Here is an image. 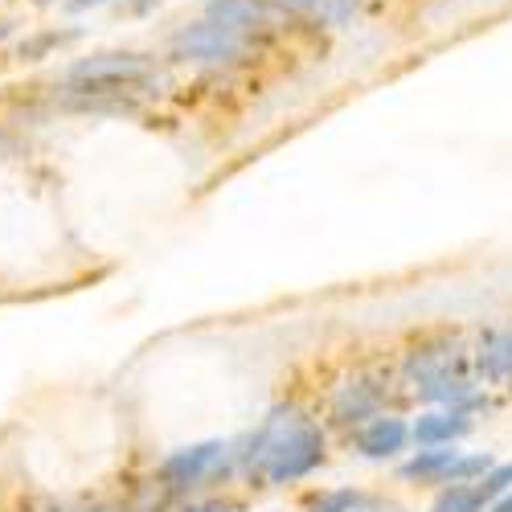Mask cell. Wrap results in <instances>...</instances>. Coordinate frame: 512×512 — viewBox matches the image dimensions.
I'll use <instances>...</instances> for the list:
<instances>
[{
    "mask_svg": "<svg viewBox=\"0 0 512 512\" xmlns=\"http://www.w3.org/2000/svg\"><path fill=\"white\" fill-rule=\"evenodd\" d=\"M91 512H107V508H91Z\"/></svg>",
    "mask_w": 512,
    "mask_h": 512,
    "instance_id": "cell-17",
    "label": "cell"
},
{
    "mask_svg": "<svg viewBox=\"0 0 512 512\" xmlns=\"http://www.w3.org/2000/svg\"><path fill=\"white\" fill-rule=\"evenodd\" d=\"M463 431H467V418L459 410H447V414H422L410 435L422 447H439V443H455Z\"/></svg>",
    "mask_w": 512,
    "mask_h": 512,
    "instance_id": "cell-8",
    "label": "cell"
},
{
    "mask_svg": "<svg viewBox=\"0 0 512 512\" xmlns=\"http://www.w3.org/2000/svg\"><path fill=\"white\" fill-rule=\"evenodd\" d=\"M459 451L451 443H439V447H426L418 451L406 467H402V476L406 480H431V484H447L451 480V467H455Z\"/></svg>",
    "mask_w": 512,
    "mask_h": 512,
    "instance_id": "cell-7",
    "label": "cell"
},
{
    "mask_svg": "<svg viewBox=\"0 0 512 512\" xmlns=\"http://www.w3.org/2000/svg\"><path fill=\"white\" fill-rule=\"evenodd\" d=\"M480 365L488 377H512V332H492L484 340Z\"/></svg>",
    "mask_w": 512,
    "mask_h": 512,
    "instance_id": "cell-11",
    "label": "cell"
},
{
    "mask_svg": "<svg viewBox=\"0 0 512 512\" xmlns=\"http://www.w3.org/2000/svg\"><path fill=\"white\" fill-rule=\"evenodd\" d=\"M222 455H226V447L222 443H197V447H185V451H177V455H168L164 459V480H168V488H193V484H201L213 467L222 463Z\"/></svg>",
    "mask_w": 512,
    "mask_h": 512,
    "instance_id": "cell-4",
    "label": "cell"
},
{
    "mask_svg": "<svg viewBox=\"0 0 512 512\" xmlns=\"http://www.w3.org/2000/svg\"><path fill=\"white\" fill-rule=\"evenodd\" d=\"M377 406H381V390H373V386H365V381H357V386L340 390L332 414H336V422H361V418H373Z\"/></svg>",
    "mask_w": 512,
    "mask_h": 512,
    "instance_id": "cell-9",
    "label": "cell"
},
{
    "mask_svg": "<svg viewBox=\"0 0 512 512\" xmlns=\"http://www.w3.org/2000/svg\"><path fill=\"white\" fill-rule=\"evenodd\" d=\"M250 447H254L250 463L259 467L271 484H295L324 463L320 426L312 418H304L300 410H275Z\"/></svg>",
    "mask_w": 512,
    "mask_h": 512,
    "instance_id": "cell-1",
    "label": "cell"
},
{
    "mask_svg": "<svg viewBox=\"0 0 512 512\" xmlns=\"http://www.w3.org/2000/svg\"><path fill=\"white\" fill-rule=\"evenodd\" d=\"M62 33H37V37H29V41H21V58L25 62H41V58H46V50H54V46H62Z\"/></svg>",
    "mask_w": 512,
    "mask_h": 512,
    "instance_id": "cell-12",
    "label": "cell"
},
{
    "mask_svg": "<svg viewBox=\"0 0 512 512\" xmlns=\"http://www.w3.org/2000/svg\"><path fill=\"white\" fill-rule=\"evenodd\" d=\"M357 508V496L353 492H332V496H324L312 512H353Z\"/></svg>",
    "mask_w": 512,
    "mask_h": 512,
    "instance_id": "cell-13",
    "label": "cell"
},
{
    "mask_svg": "<svg viewBox=\"0 0 512 512\" xmlns=\"http://www.w3.org/2000/svg\"><path fill=\"white\" fill-rule=\"evenodd\" d=\"M406 439H410V431H406L402 418H373L365 431L357 435V447H361L365 459H386V455L402 451Z\"/></svg>",
    "mask_w": 512,
    "mask_h": 512,
    "instance_id": "cell-5",
    "label": "cell"
},
{
    "mask_svg": "<svg viewBox=\"0 0 512 512\" xmlns=\"http://www.w3.org/2000/svg\"><path fill=\"white\" fill-rule=\"evenodd\" d=\"M99 5H107V0H70L74 13H87V9H99Z\"/></svg>",
    "mask_w": 512,
    "mask_h": 512,
    "instance_id": "cell-14",
    "label": "cell"
},
{
    "mask_svg": "<svg viewBox=\"0 0 512 512\" xmlns=\"http://www.w3.org/2000/svg\"><path fill=\"white\" fill-rule=\"evenodd\" d=\"M488 512H512V496H504V500H500V504H492Z\"/></svg>",
    "mask_w": 512,
    "mask_h": 512,
    "instance_id": "cell-15",
    "label": "cell"
},
{
    "mask_svg": "<svg viewBox=\"0 0 512 512\" xmlns=\"http://www.w3.org/2000/svg\"><path fill=\"white\" fill-rule=\"evenodd\" d=\"M279 5L316 21V25H345L357 9V0H279Z\"/></svg>",
    "mask_w": 512,
    "mask_h": 512,
    "instance_id": "cell-10",
    "label": "cell"
},
{
    "mask_svg": "<svg viewBox=\"0 0 512 512\" xmlns=\"http://www.w3.org/2000/svg\"><path fill=\"white\" fill-rule=\"evenodd\" d=\"M267 13H271V0H209L205 5L209 21L234 25L242 33H254L259 25H267Z\"/></svg>",
    "mask_w": 512,
    "mask_h": 512,
    "instance_id": "cell-6",
    "label": "cell"
},
{
    "mask_svg": "<svg viewBox=\"0 0 512 512\" xmlns=\"http://www.w3.org/2000/svg\"><path fill=\"white\" fill-rule=\"evenodd\" d=\"M250 46V33L234 29V25H222V21H193L185 29L173 33V46H168V54H173L177 62H197V66H222V62H234L242 58V50Z\"/></svg>",
    "mask_w": 512,
    "mask_h": 512,
    "instance_id": "cell-3",
    "label": "cell"
},
{
    "mask_svg": "<svg viewBox=\"0 0 512 512\" xmlns=\"http://www.w3.org/2000/svg\"><path fill=\"white\" fill-rule=\"evenodd\" d=\"M156 82V66L144 54H91V58H78L66 70V95L74 99H123V95H136L148 91Z\"/></svg>",
    "mask_w": 512,
    "mask_h": 512,
    "instance_id": "cell-2",
    "label": "cell"
},
{
    "mask_svg": "<svg viewBox=\"0 0 512 512\" xmlns=\"http://www.w3.org/2000/svg\"><path fill=\"white\" fill-rule=\"evenodd\" d=\"M189 512H226L222 504H197V508H189Z\"/></svg>",
    "mask_w": 512,
    "mask_h": 512,
    "instance_id": "cell-16",
    "label": "cell"
}]
</instances>
